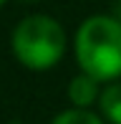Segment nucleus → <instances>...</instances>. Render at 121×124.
Instances as JSON below:
<instances>
[{
  "label": "nucleus",
  "instance_id": "1",
  "mask_svg": "<svg viewBox=\"0 0 121 124\" xmlns=\"http://www.w3.org/2000/svg\"><path fill=\"white\" fill-rule=\"evenodd\" d=\"M76 58L81 69L98 81L121 76V23L108 15L83 20L76 33Z\"/></svg>",
  "mask_w": 121,
  "mask_h": 124
},
{
  "label": "nucleus",
  "instance_id": "2",
  "mask_svg": "<svg viewBox=\"0 0 121 124\" xmlns=\"http://www.w3.org/2000/svg\"><path fill=\"white\" fill-rule=\"evenodd\" d=\"M66 51V33L48 15H28L13 31V53L25 69L46 71Z\"/></svg>",
  "mask_w": 121,
  "mask_h": 124
},
{
  "label": "nucleus",
  "instance_id": "3",
  "mask_svg": "<svg viewBox=\"0 0 121 124\" xmlns=\"http://www.w3.org/2000/svg\"><path fill=\"white\" fill-rule=\"evenodd\" d=\"M98 96V78H93L91 74H81V76H76V78H71V84H68V99H71V104H76L78 109H83V106H88L93 104Z\"/></svg>",
  "mask_w": 121,
  "mask_h": 124
},
{
  "label": "nucleus",
  "instance_id": "4",
  "mask_svg": "<svg viewBox=\"0 0 121 124\" xmlns=\"http://www.w3.org/2000/svg\"><path fill=\"white\" fill-rule=\"evenodd\" d=\"M98 104H101L103 116H106L111 124H121V84L108 86L106 91L101 94Z\"/></svg>",
  "mask_w": 121,
  "mask_h": 124
},
{
  "label": "nucleus",
  "instance_id": "5",
  "mask_svg": "<svg viewBox=\"0 0 121 124\" xmlns=\"http://www.w3.org/2000/svg\"><path fill=\"white\" fill-rule=\"evenodd\" d=\"M53 124H103L101 119H98L96 114H91V111L86 109H71V111H63V114H58L56 119H53Z\"/></svg>",
  "mask_w": 121,
  "mask_h": 124
},
{
  "label": "nucleus",
  "instance_id": "6",
  "mask_svg": "<svg viewBox=\"0 0 121 124\" xmlns=\"http://www.w3.org/2000/svg\"><path fill=\"white\" fill-rule=\"evenodd\" d=\"M114 18L121 23V3H116V8H114Z\"/></svg>",
  "mask_w": 121,
  "mask_h": 124
},
{
  "label": "nucleus",
  "instance_id": "7",
  "mask_svg": "<svg viewBox=\"0 0 121 124\" xmlns=\"http://www.w3.org/2000/svg\"><path fill=\"white\" fill-rule=\"evenodd\" d=\"M10 124H23V122H10Z\"/></svg>",
  "mask_w": 121,
  "mask_h": 124
},
{
  "label": "nucleus",
  "instance_id": "8",
  "mask_svg": "<svg viewBox=\"0 0 121 124\" xmlns=\"http://www.w3.org/2000/svg\"><path fill=\"white\" fill-rule=\"evenodd\" d=\"M23 3H33V0H23Z\"/></svg>",
  "mask_w": 121,
  "mask_h": 124
},
{
  "label": "nucleus",
  "instance_id": "9",
  "mask_svg": "<svg viewBox=\"0 0 121 124\" xmlns=\"http://www.w3.org/2000/svg\"><path fill=\"white\" fill-rule=\"evenodd\" d=\"M3 3H5V0H0V5H3Z\"/></svg>",
  "mask_w": 121,
  "mask_h": 124
}]
</instances>
